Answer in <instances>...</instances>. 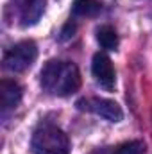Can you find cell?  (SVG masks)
I'll list each match as a JSON object with an SVG mask.
<instances>
[{"instance_id":"cell-1","label":"cell","mask_w":152,"mask_h":154,"mask_svg":"<svg viewBox=\"0 0 152 154\" xmlns=\"http://www.w3.org/2000/svg\"><path fill=\"white\" fill-rule=\"evenodd\" d=\"M39 81L43 90L54 97H68L81 88L79 68L70 61H48L39 74Z\"/></svg>"},{"instance_id":"cell-2","label":"cell","mask_w":152,"mask_h":154,"mask_svg":"<svg viewBox=\"0 0 152 154\" xmlns=\"http://www.w3.org/2000/svg\"><path fill=\"white\" fill-rule=\"evenodd\" d=\"M31 147L34 154H70V140L63 129L45 124L34 131Z\"/></svg>"},{"instance_id":"cell-3","label":"cell","mask_w":152,"mask_h":154,"mask_svg":"<svg viewBox=\"0 0 152 154\" xmlns=\"http://www.w3.org/2000/svg\"><path fill=\"white\" fill-rule=\"evenodd\" d=\"M36 57H38L36 43L31 39H23L14 43L11 48H7V52L4 54V68L13 74L25 72L27 68L32 66Z\"/></svg>"},{"instance_id":"cell-4","label":"cell","mask_w":152,"mask_h":154,"mask_svg":"<svg viewBox=\"0 0 152 154\" xmlns=\"http://www.w3.org/2000/svg\"><path fill=\"white\" fill-rule=\"evenodd\" d=\"M77 108L81 111H90L95 115L102 116L109 122H120L123 118L122 108L109 99H99V97H88V99H81L77 100Z\"/></svg>"},{"instance_id":"cell-5","label":"cell","mask_w":152,"mask_h":154,"mask_svg":"<svg viewBox=\"0 0 152 154\" xmlns=\"http://www.w3.org/2000/svg\"><path fill=\"white\" fill-rule=\"evenodd\" d=\"M91 72L95 81L106 88V90H113L114 82H116V75H114V66L111 63V59L104 54V52H97L93 56V61H91Z\"/></svg>"},{"instance_id":"cell-6","label":"cell","mask_w":152,"mask_h":154,"mask_svg":"<svg viewBox=\"0 0 152 154\" xmlns=\"http://www.w3.org/2000/svg\"><path fill=\"white\" fill-rule=\"evenodd\" d=\"M45 2L47 0H11L16 16L23 27L38 23V20L45 11Z\"/></svg>"},{"instance_id":"cell-7","label":"cell","mask_w":152,"mask_h":154,"mask_svg":"<svg viewBox=\"0 0 152 154\" xmlns=\"http://www.w3.org/2000/svg\"><path fill=\"white\" fill-rule=\"evenodd\" d=\"M22 100V86L13 79H4L0 82V109L7 113L14 109Z\"/></svg>"},{"instance_id":"cell-8","label":"cell","mask_w":152,"mask_h":154,"mask_svg":"<svg viewBox=\"0 0 152 154\" xmlns=\"http://www.w3.org/2000/svg\"><path fill=\"white\" fill-rule=\"evenodd\" d=\"M100 11H102V4L99 0H74V4H72L74 16L91 18V16H97Z\"/></svg>"},{"instance_id":"cell-9","label":"cell","mask_w":152,"mask_h":154,"mask_svg":"<svg viewBox=\"0 0 152 154\" xmlns=\"http://www.w3.org/2000/svg\"><path fill=\"white\" fill-rule=\"evenodd\" d=\"M97 41L100 43L102 48L106 50H114L118 47V34L111 25H100L97 29Z\"/></svg>"},{"instance_id":"cell-10","label":"cell","mask_w":152,"mask_h":154,"mask_svg":"<svg viewBox=\"0 0 152 154\" xmlns=\"http://www.w3.org/2000/svg\"><path fill=\"white\" fill-rule=\"evenodd\" d=\"M145 152V145L140 140H131V142H123L122 145L116 147L114 154H143Z\"/></svg>"},{"instance_id":"cell-11","label":"cell","mask_w":152,"mask_h":154,"mask_svg":"<svg viewBox=\"0 0 152 154\" xmlns=\"http://www.w3.org/2000/svg\"><path fill=\"white\" fill-rule=\"evenodd\" d=\"M74 31H75V25H74L72 22H68V23H66V27H65V29H63V32H61V34H63L61 39H68L70 36H74Z\"/></svg>"}]
</instances>
